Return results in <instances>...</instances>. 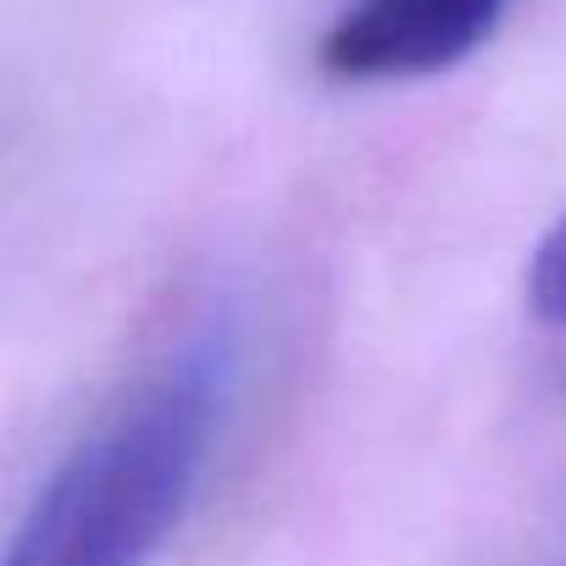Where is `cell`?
<instances>
[{
    "instance_id": "cell-1",
    "label": "cell",
    "mask_w": 566,
    "mask_h": 566,
    "mask_svg": "<svg viewBox=\"0 0 566 566\" xmlns=\"http://www.w3.org/2000/svg\"><path fill=\"white\" fill-rule=\"evenodd\" d=\"M228 334L189 339L40 483L0 566H145L184 522L228 411Z\"/></svg>"
},
{
    "instance_id": "cell-2",
    "label": "cell",
    "mask_w": 566,
    "mask_h": 566,
    "mask_svg": "<svg viewBox=\"0 0 566 566\" xmlns=\"http://www.w3.org/2000/svg\"><path fill=\"white\" fill-rule=\"evenodd\" d=\"M516 0H350L323 34L317 67L339 84L433 78L467 62Z\"/></svg>"
},
{
    "instance_id": "cell-3",
    "label": "cell",
    "mask_w": 566,
    "mask_h": 566,
    "mask_svg": "<svg viewBox=\"0 0 566 566\" xmlns=\"http://www.w3.org/2000/svg\"><path fill=\"white\" fill-rule=\"evenodd\" d=\"M527 306L544 323H566V217L544 233V244L533 250L527 266Z\"/></svg>"
}]
</instances>
